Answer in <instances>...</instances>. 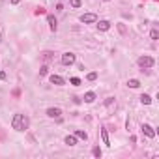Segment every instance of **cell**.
Instances as JSON below:
<instances>
[{
    "label": "cell",
    "mask_w": 159,
    "mask_h": 159,
    "mask_svg": "<svg viewBox=\"0 0 159 159\" xmlns=\"http://www.w3.org/2000/svg\"><path fill=\"white\" fill-rule=\"evenodd\" d=\"M11 127H13L15 131H24V129H28V118L24 116V114H13Z\"/></svg>",
    "instance_id": "1"
},
{
    "label": "cell",
    "mask_w": 159,
    "mask_h": 159,
    "mask_svg": "<svg viewBox=\"0 0 159 159\" xmlns=\"http://www.w3.org/2000/svg\"><path fill=\"white\" fill-rule=\"evenodd\" d=\"M153 64H155V60H153L152 56H148V54H144V56H140V58H138V66L142 68V71L153 68Z\"/></svg>",
    "instance_id": "2"
},
{
    "label": "cell",
    "mask_w": 159,
    "mask_h": 159,
    "mask_svg": "<svg viewBox=\"0 0 159 159\" xmlns=\"http://www.w3.org/2000/svg\"><path fill=\"white\" fill-rule=\"evenodd\" d=\"M81 23H84V24L97 23V15L96 13H84V15H81Z\"/></svg>",
    "instance_id": "3"
},
{
    "label": "cell",
    "mask_w": 159,
    "mask_h": 159,
    "mask_svg": "<svg viewBox=\"0 0 159 159\" xmlns=\"http://www.w3.org/2000/svg\"><path fill=\"white\" fill-rule=\"evenodd\" d=\"M75 60H77V58H75L73 53H64V54H62V64H64V66H73Z\"/></svg>",
    "instance_id": "4"
},
{
    "label": "cell",
    "mask_w": 159,
    "mask_h": 159,
    "mask_svg": "<svg viewBox=\"0 0 159 159\" xmlns=\"http://www.w3.org/2000/svg\"><path fill=\"white\" fill-rule=\"evenodd\" d=\"M47 116L49 118H60V116H62V109H58V107H51V109H47Z\"/></svg>",
    "instance_id": "5"
},
{
    "label": "cell",
    "mask_w": 159,
    "mask_h": 159,
    "mask_svg": "<svg viewBox=\"0 0 159 159\" xmlns=\"http://www.w3.org/2000/svg\"><path fill=\"white\" fill-rule=\"evenodd\" d=\"M140 129H142V133H144L146 137H150V138H153V137H155V131H153V127H152V125L142 124V125H140Z\"/></svg>",
    "instance_id": "6"
},
{
    "label": "cell",
    "mask_w": 159,
    "mask_h": 159,
    "mask_svg": "<svg viewBox=\"0 0 159 159\" xmlns=\"http://www.w3.org/2000/svg\"><path fill=\"white\" fill-rule=\"evenodd\" d=\"M49 81H51V84H56V86H62V84H66L64 77H60V75H51V77H49Z\"/></svg>",
    "instance_id": "7"
},
{
    "label": "cell",
    "mask_w": 159,
    "mask_h": 159,
    "mask_svg": "<svg viewBox=\"0 0 159 159\" xmlns=\"http://www.w3.org/2000/svg\"><path fill=\"white\" fill-rule=\"evenodd\" d=\"M47 23H49V28L53 30V32H56V28H58V21H56L53 15H47Z\"/></svg>",
    "instance_id": "8"
},
{
    "label": "cell",
    "mask_w": 159,
    "mask_h": 159,
    "mask_svg": "<svg viewBox=\"0 0 159 159\" xmlns=\"http://www.w3.org/2000/svg\"><path fill=\"white\" fill-rule=\"evenodd\" d=\"M99 133H101V140H103V144H105V146H111L109 133H107V129H105V127H101V129H99Z\"/></svg>",
    "instance_id": "9"
},
{
    "label": "cell",
    "mask_w": 159,
    "mask_h": 159,
    "mask_svg": "<svg viewBox=\"0 0 159 159\" xmlns=\"http://www.w3.org/2000/svg\"><path fill=\"white\" fill-rule=\"evenodd\" d=\"M97 28H99L101 32H107V30L111 28V23H109V21H105V19H103V21H99V23H97Z\"/></svg>",
    "instance_id": "10"
},
{
    "label": "cell",
    "mask_w": 159,
    "mask_h": 159,
    "mask_svg": "<svg viewBox=\"0 0 159 159\" xmlns=\"http://www.w3.org/2000/svg\"><path fill=\"white\" fill-rule=\"evenodd\" d=\"M64 142H66L68 146H75V144H77V137H75V135H68V137L64 138Z\"/></svg>",
    "instance_id": "11"
},
{
    "label": "cell",
    "mask_w": 159,
    "mask_h": 159,
    "mask_svg": "<svg viewBox=\"0 0 159 159\" xmlns=\"http://www.w3.org/2000/svg\"><path fill=\"white\" fill-rule=\"evenodd\" d=\"M84 101H86V103H94V101H96V94H94V92H86V94H84Z\"/></svg>",
    "instance_id": "12"
},
{
    "label": "cell",
    "mask_w": 159,
    "mask_h": 159,
    "mask_svg": "<svg viewBox=\"0 0 159 159\" xmlns=\"http://www.w3.org/2000/svg\"><path fill=\"white\" fill-rule=\"evenodd\" d=\"M75 137L81 138V140H86V138H88V133L83 131V129H77V131H75Z\"/></svg>",
    "instance_id": "13"
},
{
    "label": "cell",
    "mask_w": 159,
    "mask_h": 159,
    "mask_svg": "<svg viewBox=\"0 0 159 159\" xmlns=\"http://www.w3.org/2000/svg\"><path fill=\"white\" fill-rule=\"evenodd\" d=\"M140 103H142V105H150V103H152V97L148 96V94H142V96H140Z\"/></svg>",
    "instance_id": "14"
},
{
    "label": "cell",
    "mask_w": 159,
    "mask_h": 159,
    "mask_svg": "<svg viewBox=\"0 0 159 159\" xmlns=\"http://www.w3.org/2000/svg\"><path fill=\"white\" fill-rule=\"evenodd\" d=\"M127 86H129V88H138L140 83H138V79H129L127 81Z\"/></svg>",
    "instance_id": "15"
},
{
    "label": "cell",
    "mask_w": 159,
    "mask_h": 159,
    "mask_svg": "<svg viewBox=\"0 0 159 159\" xmlns=\"http://www.w3.org/2000/svg\"><path fill=\"white\" fill-rule=\"evenodd\" d=\"M47 73H49V68H47V66H41V68H39V75L45 77Z\"/></svg>",
    "instance_id": "16"
},
{
    "label": "cell",
    "mask_w": 159,
    "mask_h": 159,
    "mask_svg": "<svg viewBox=\"0 0 159 159\" xmlns=\"http://www.w3.org/2000/svg\"><path fill=\"white\" fill-rule=\"evenodd\" d=\"M86 79H88L90 83H92V81H96V79H97V73H96V71H92V73H88V75H86Z\"/></svg>",
    "instance_id": "17"
},
{
    "label": "cell",
    "mask_w": 159,
    "mask_h": 159,
    "mask_svg": "<svg viewBox=\"0 0 159 159\" xmlns=\"http://www.w3.org/2000/svg\"><path fill=\"white\" fill-rule=\"evenodd\" d=\"M69 4H71V8H81V0H69Z\"/></svg>",
    "instance_id": "18"
},
{
    "label": "cell",
    "mask_w": 159,
    "mask_h": 159,
    "mask_svg": "<svg viewBox=\"0 0 159 159\" xmlns=\"http://www.w3.org/2000/svg\"><path fill=\"white\" fill-rule=\"evenodd\" d=\"M150 38L153 39V41H155V39L159 38V32H157V30H155V28H153V30H152V34H150Z\"/></svg>",
    "instance_id": "19"
},
{
    "label": "cell",
    "mask_w": 159,
    "mask_h": 159,
    "mask_svg": "<svg viewBox=\"0 0 159 159\" xmlns=\"http://www.w3.org/2000/svg\"><path fill=\"white\" fill-rule=\"evenodd\" d=\"M92 152H94V155H96V157H101V148H99V146H96Z\"/></svg>",
    "instance_id": "20"
},
{
    "label": "cell",
    "mask_w": 159,
    "mask_h": 159,
    "mask_svg": "<svg viewBox=\"0 0 159 159\" xmlns=\"http://www.w3.org/2000/svg\"><path fill=\"white\" fill-rule=\"evenodd\" d=\"M112 103H114V97H107L105 99V107H111Z\"/></svg>",
    "instance_id": "21"
},
{
    "label": "cell",
    "mask_w": 159,
    "mask_h": 159,
    "mask_svg": "<svg viewBox=\"0 0 159 159\" xmlns=\"http://www.w3.org/2000/svg\"><path fill=\"white\" fill-rule=\"evenodd\" d=\"M69 83L73 84V86H79V84H81V79H77V77H73V79H71Z\"/></svg>",
    "instance_id": "22"
},
{
    "label": "cell",
    "mask_w": 159,
    "mask_h": 159,
    "mask_svg": "<svg viewBox=\"0 0 159 159\" xmlns=\"http://www.w3.org/2000/svg\"><path fill=\"white\" fill-rule=\"evenodd\" d=\"M51 56H53V53H49V51H47V53H43V58H45V60H49Z\"/></svg>",
    "instance_id": "23"
},
{
    "label": "cell",
    "mask_w": 159,
    "mask_h": 159,
    "mask_svg": "<svg viewBox=\"0 0 159 159\" xmlns=\"http://www.w3.org/2000/svg\"><path fill=\"white\" fill-rule=\"evenodd\" d=\"M19 2H23V0H9V4H11V6H17Z\"/></svg>",
    "instance_id": "24"
},
{
    "label": "cell",
    "mask_w": 159,
    "mask_h": 159,
    "mask_svg": "<svg viewBox=\"0 0 159 159\" xmlns=\"http://www.w3.org/2000/svg\"><path fill=\"white\" fill-rule=\"evenodd\" d=\"M118 28H120L122 34H125V26H124V24H118Z\"/></svg>",
    "instance_id": "25"
},
{
    "label": "cell",
    "mask_w": 159,
    "mask_h": 159,
    "mask_svg": "<svg viewBox=\"0 0 159 159\" xmlns=\"http://www.w3.org/2000/svg\"><path fill=\"white\" fill-rule=\"evenodd\" d=\"M4 39H2V26H0V43H2Z\"/></svg>",
    "instance_id": "26"
},
{
    "label": "cell",
    "mask_w": 159,
    "mask_h": 159,
    "mask_svg": "<svg viewBox=\"0 0 159 159\" xmlns=\"http://www.w3.org/2000/svg\"><path fill=\"white\" fill-rule=\"evenodd\" d=\"M105 2H111V0H105Z\"/></svg>",
    "instance_id": "27"
}]
</instances>
